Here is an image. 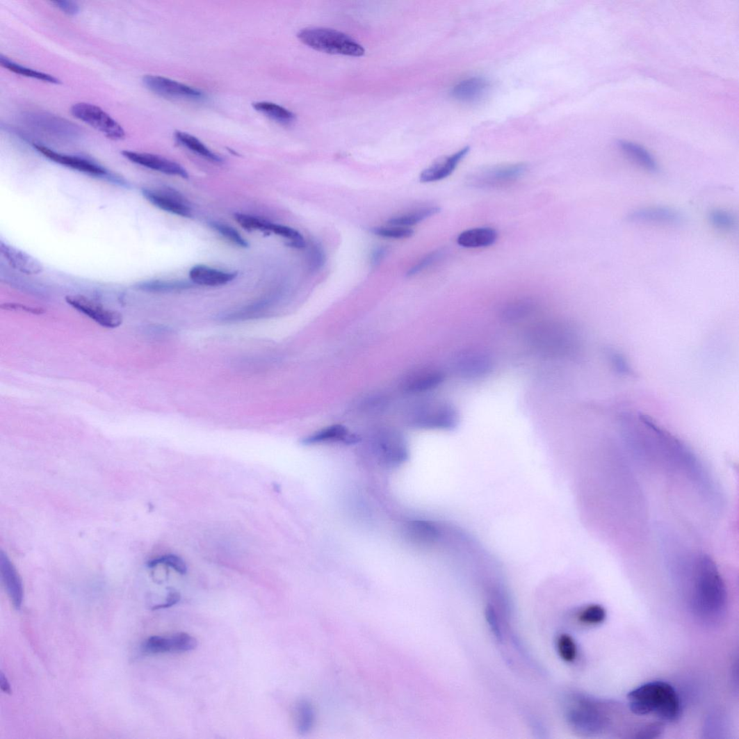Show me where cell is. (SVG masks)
Masks as SVG:
<instances>
[{
    "label": "cell",
    "mask_w": 739,
    "mask_h": 739,
    "mask_svg": "<svg viewBox=\"0 0 739 739\" xmlns=\"http://www.w3.org/2000/svg\"><path fill=\"white\" fill-rule=\"evenodd\" d=\"M443 256V252L435 251L430 253L421 259L418 263L415 264L407 273V276L409 277L418 275L421 272L424 271L427 268H430L435 262H437Z\"/></svg>",
    "instance_id": "b9f144b4"
},
{
    "label": "cell",
    "mask_w": 739,
    "mask_h": 739,
    "mask_svg": "<svg viewBox=\"0 0 739 739\" xmlns=\"http://www.w3.org/2000/svg\"><path fill=\"white\" fill-rule=\"evenodd\" d=\"M265 231L273 232L277 236L287 238L289 241V245L292 246V247L297 249L306 247L307 244L304 238L300 232L291 227L267 222L266 226H265Z\"/></svg>",
    "instance_id": "1f68e13d"
},
{
    "label": "cell",
    "mask_w": 739,
    "mask_h": 739,
    "mask_svg": "<svg viewBox=\"0 0 739 739\" xmlns=\"http://www.w3.org/2000/svg\"><path fill=\"white\" fill-rule=\"evenodd\" d=\"M376 448L387 464L398 466L408 459L407 443L402 434L392 429L379 432L375 440Z\"/></svg>",
    "instance_id": "8fae6325"
},
{
    "label": "cell",
    "mask_w": 739,
    "mask_h": 739,
    "mask_svg": "<svg viewBox=\"0 0 739 739\" xmlns=\"http://www.w3.org/2000/svg\"><path fill=\"white\" fill-rule=\"evenodd\" d=\"M56 8H59L68 15H77L80 11V7L77 3L72 1H54L51 3Z\"/></svg>",
    "instance_id": "c3c4849f"
},
{
    "label": "cell",
    "mask_w": 739,
    "mask_h": 739,
    "mask_svg": "<svg viewBox=\"0 0 739 739\" xmlns=\"http://www.w3.org/2000/svg\"><path fill=\"white\" fill-rule=\"evenodd\" d=\"M72 115L101 131L106 138L120 140L125 138L123 127L101 108L88 103H78L71 108Z\"/></svg>",
    "instance_id": "52a82bcc"
},
{
    "label": "cell",
    "mask_w": 739,
    "mask_h": 739,
    "mask_svg": "<svg viewBox=\"0 0 739 739\" xmlns=\"http://www.w3.org/2000/svg\"><path fill=\"white\" fill-rule=\"evenodd\" d=\"M622 153L648 172L656 174L659 166L655 158L643 147L636 143L620 140L617 143Z\"/></svg>",
    "instance_id": "d4e9b609"
},
{
    "label": "cell",
    "mask_w": 739,
    "mask_h": 739,
    "mask_svg": "<svg viewBox=\"0 0 739 739\" xmlns=\"http://www.w3.org/2000/svg\"><path fill=\"white\" fill-rule=\"evenodd\" d=\"M34 147L49 160L79 170L80 172L99 177L108 175L107 170L104 168L85 158L62 154L40 144H35Z\"/></svg>",
    "instance_id": "5bb4252c"
},
{
    "label": "cell",
    "mask_w": 739,
    "mask_h": 739,
    "mask_svg": "<svg viewBox=\"0 0 739 739\" xmlns=\"http://www.w3.org/2000/svg\"><path fill=\"white\" fill-rule=\"evenodd\" d=\"M1 308L3 309H6V310H10V311H12V310L13 311H14V310L23 311H26V312H29V313H32L33 314H41L44 313V311L42 309H40L29 308V307H25V306H21V305H17V304H6V305L2 306Z\"/></svg>",
    "instance_id": "816d5d0a"
},
{
    "label": "cell",
    "mask_w": 739,
    "mask_h": 739,
    "mask_svg": "<svg viewBox=\"0 0 739 739\" xmlns=\"http://www.w3.org/2000/svg\"><path fill=\"white\" fill-rule=\"evenodd\" d=\"M254 108L282 124H291L295 120V115L289 109L278 104L267 101L253 104Z\"/></svg>",
    "instance_id": "f546056e"
},
{
    "label": "cell",
    "mask_w": 739,
    "mask_h": 739,
    "mask_svg": "<svg viewBox=\"0 0 739 739\" xmlns=\"http://www.w3.org/2000/svg\"><path fill=\"white\" fill-rule=\"evenodd\" d=\"M708 219L710 224L720 231L732 232L737 226L736 218L733 213L724 209L711 211Z\"/></svg>",
    "instance_id": "d6a6232c"
},
{
    "label": "cell",
    "mask_w": 739,
    "mask_h": 739,
    "mask_svg": "<svg viewBox=\"0 0 739 739\" xmlns=\"http://www.w3.org/2000/svg\"><path fill=\"white\" fill-rule=\"evenodd\" d=\"M387 254V249L384 246H377L375 248L371 255V263L373 266L376 267L378 264H380L382 260L384 259Z\"/></svg>",
    "instance_id": "681fc988"
},
{
    "label": "cell",
    "mask_w": 739,
    "mask_h": 739,
    "mask_svg": "<svg viewBox=\"0 0 739 739\" xmlns=\"http://www.w3.org/2000/svg\"><path fill=\"white\" fill-rule=\"evenodd\" d=\"M629 708L637 715L653 714L662 721L672 722L680 715L681 706L675 690L665 681L649 682L629 692Z\"/></svg>",
    "instance_id": "7a4b0ae2"
},
{
    "label": "cell",
    "mask_w": 739,
    "mask_h": 739,
    "mask_svg": "<svg viewBox=\"0 0 739 739\" xmlns=\"http://www.w3.org/2000/svg\"><path fill=\"white\" fill-rule=\"evenodd\" d=\"M535 308V302L532 300H517L505 306L501 311V316L507 323H515L532 315Z\"/></svg>",
    "instance_id": "484cf974"
},
{
    "label": "cell",
    "mask_w": 739,
    "mask_h": 739,
    "mask_svg": "<svg viewBox=\"0 0 739 739\" xmlns=\"http://www.w3.org/2000/svg\"><path fill=\"white\" fill-rule=\"evenodd\" d=\"M533 343L549 353H562L570 350L574 343V334L561 324L551 323L537 327L532 333Z\"/></svg>",
    "instance_id": "ba28073f"
},
{
    "label": "cell",
    "mask_w": 739,
    "mask_h": 739,
    "mask_svg": "<svg viewBox=\"0 0 739 739\" xmlns=\"http://www.w3.org/2000/svg\"><path fill=\"white\" fill-rule=\"evenodd\" d=\"M407 534L412 540L426 544L437 541L440 536V532L437 526L424 521L410 522L407 526Z\"/></svg>",
    "instance_id": "83f0119b"
},
{
    "label": "cell",
    "mask_w": 739,
    "mask_h": 739,
    "mask_svg": "<svg viewBox=\"0 0 739 739\" xmlns=\"http://www.w3.org/2000/svg\"><path fill=\"white\" fill-rule=\"evenodd\" d=\"M66 301L72 308L88 316L104 327L115 329L122 324L123 318L120 313L107 309L100 303L87 297L70 295L66 297Z\"/></svg>",
    "instance_id": "9c48e42d"
},
{
    "label": "cell",
    "mask_w": 739,
    "mask_h": 739,
    "mask_svg": "<svg viewBox=\"0 0 739 739\" xmlns=\"http://www.w3.org/2000/svg\"><path fill=\"white\" fill-rule=\"evenodd\" d=\"M525 163L500 165L483 168L471 175L467 182L479 188H501L519 180L527 172Z\"/></svg>",
    "instance_id": "8992f818"
},
{
    "label": "cell",
    "mask_w": 739,
    "mask_h": 739,
    "mask_svg": "<svg viewBox=\"0 0 739 739\" xmlns=\"http://www.w3.org/2000/svg\"><path fill=\"white\" fill-rule=\"evenodd\" d=\"M143 651L148 654H158L174 652L172 636H153L148 638L144 644Z\"/></svg>",
    "instance_id": "d590c367"
},
{
    "label": "cell",
    "mask_w": 739,
    "mask_h": 739,
    "mask_svg": "<svg viewBox=\"0 0 739 739\" xmlns=\"http://www.w3.org/2000/svg\"><path fill=\"white\" fill-rule=\"evenodd\" d=\"M371 232L379 237L397 240L407 239L414 235V231L410 227L393 225L373 227Z\"/></svg>",
    "instance_id": "f35d334b"
},
{
    "label": "cell",
    "mask_w": 739,
    "mask_h": 739,
    "mask_svg": "<svg viewBox=\"0 0 739 739\" xmlns=\"http://www.w3.org/2000/svg\"><path fill=\"white\" fill-rule=\"evenodd\" d=\"M498 237V232L492 227H480L471 229L461 233L457 238V243L464 248H484L494 244Z\"/></svg>",
    "instance_id": "cb8c5ba5"
},
{
    "label": "cell",
    "mask_w": 739,
    "mask_h": 739,
    "mask_svg": "<svg viewBox=\"0 0 739 739\" xmlns=\"http://www.w3.org/2000/svg\"><path fill=\"white\" fill-rule=\"evenodd\" d=\"M122 154L131 163L154 170L156 172L184 179L188 177L186 170L181 165L163 157L129 150L123 151Z\"/></svg>",
    "instance_id": "9a60e30c"
},
{
    "label": "cell",
    "mask_w": 739,
    "mask_h": 739,
    "mask_svg": "<svg viewBox=\"0 0 739 739\" xmlns=\"http://www.w3.org/2000/svg\"><path fill=\"white\" fill-rule=\"evenodd\" d=\"M143 195L148 202L165 212L185 218H190L193 216L190 206L174 189L144 188Z\"/></svg>",
    "instance_id": "7c38bea8"
},
{
    "label": "cell",
    "mask_w": 739,
    "mask_h": 739,
    "mask_svg": "<svg viewBox=\"0 0 739 739\" xmlns=\"http://www.w3.org/2000/svg\"><path fill=\"white\" fill-rule=\"evenodd\" d=\"M211 225L220 235L240 247L245 248L249 245L247 241L234 227L218 222H212Z\"/></svg>",
    "instance_id": "ab89813d"
},
{
    "label": "cell",
    "mask_w": 739,
    "mask_h": 739,
    "mask_svg": "<svg viewBox=\"0 0 739 739\" xmlns=\"http://www.w3.org/2000/svg\"><path fill=\"white\" fill-rule=\"evenodd\" d=\"M359 440L356 435L351 433L345 426L334 425L314 432L303 439L302 443L307 446L336 442L355 444Z\"/></svg>",
    "instance_id": "44dd1931"
},
{
    "label": "cell",
    "mask_w": 739,
    "mask_h": 739,
    "mask_svg": "<svg viewBox=\"0 0 739 739\" xmlns=\"http://www.w3.org/2000/svg\"><path fill=\"white\" fill-rule=\"evenodd\" d=\"M297 728L299 733H308L313 726L314 713L311 705L307 700H301L296 709Z\"/></svg>",
    "instance_id": "836d02e7"
},
{
    "label": "cell",
    "mask_w": 739,
    "mask_h": 739,
    "mask_svg": "<svg viewBox=\"0 0 739 739\" xmlns=\"http://www.w3.org/2000/svg\"><path fill=\"white\" fill-rule=\"evenodd\" d=\"M309 253V263L311 269L313 270H318L325 262V254L321 246L314 244L311 246Z\"/></svg>",
    "instance_id": "f6af8a7d"
},
{
    "label": "cell",
    "mask_w": 739,
    "mask_h": 739,
    "mask_svg": "<svg viewBox=\"0 0 739 739\" xmlns=\"http://www.w3.org/2000/svg\"><path fill=\"white\" fill-rule=\"evenodd\" d=\"M662 728L663 726L660 724L654 723L649 724L645 727L641 728L635 737L639 738H656L661 733Z\"/></svg>",
    "instance_id": "7dc6e473"
},
{
    "label": "cell",
    "mask_w": 739,
    "mask_h": 739,
    "mask_svg": "<svg viewBox=\"0 0 739 739\" xmlns=\"http://www.w3.org/2000/svg\"><path fill=\"white\" fill-rule=\"evenodd\" d=\"M174 643V652H186L195 650L197 647V640L193 636L185 633L172 635Z\"/></svg>",
    "instance_id": "60d3db41"
},
{
    "label": "cell",
    "mask_w": 739,
    "mask_h": 739,
    "mask_svg": "<svg viewBox=\"0 0 739 739\" xmlns=\"http://www.w3.org/2000/svg\"><path fill=\"white\" fill-rule=\"evenodd\" d=\"M559 656L567 663H572L577 658L578 647L574 638L567 633L560 634L556 642Z\"/></svg>",
    "instance_id": "e575fe53"
},
{
    "label": "cell",
    "mask_w": 739,
    "mask_h": 739,
    "mask_svg": "<svg viewBox=\"0 0 739 739\" xmlns=\"http://www.w3.org/2000/svg\"><path fill=\"white\" fill-rule=\"evenodd\" d=\"M0 571L6 592L17 610H20L24 599L23 585L15 568L2 553L0 556Z\"/></svg>",
    "instance_id": "ffe728a7"
},
{
    "label": "cell",
    "mask_w": 739,
    "mask_h": 739,
    "mask_svg": "<svg viewBox=\"0 0 739 739\" xmlns=\"http://www.w3.org/2000/svg\"><path fill=\"white\" fill-rule=\"evenodd\" d=\"M189 286H191L184 282L155 280L143 282L139 288L149 292L165 293L186 289Z\"/></svg>",
    "instance_id": "8d00e7d4"
},
{
    "label": "cell",
    "mask_w": 739,
    "mask_h": 739,
    "mask_svg": "<svg viewBox=\"0 0 739 739\" xmlns=\"http://www.w3.org/2000/svg\"><path fill=\"white\" fill-rule=\"evenodd\" d=\"M167 565L173 568L174 570L181 574H184L186 572V567L179 558L174 555L163 556L155 560H151L148 562V565Z\"/></svg>",
    "instance_id": "ee69618b"
},
{
    "label": "cell",
    "mask_w": 739,
    "mask_h": 739,
    "mask_svg": "<svg viewBox=\"0 0 739 739\" xmlns=\"http://www.w3.org/2000/svg\"><path fill=\"white\" fill-rule=\"evenodd\" d=\"M489 83L481 78H471L464 80L452 89L453 98L466 104H476L481 101L489 90Z\"/></svg>",
    "instance_id": "7402d4cb"
},
{
    "label": "cell",
    "mask_w": 739,
    "mask_h": 739,
    "mask_svg": "<svg viewBox=\"0 0 739 739\" xmlns=\"http://www.w3.org/2000/svg\"><path fill=\"white\" fill-rule=\"evenodd\" d=\"M627 219L635 223L676 225L681 222V216L669 206H649L640 208L631 213Z\"/></svg>",
    "instance_id": "e0dca14e"
},
{
    "label": "cell",
    "mask_w": 739,
    "mask_h": 739,
    "mask_svg": "<svg viewBox=\"0 0 739 739\" xmlns=\"http://www.w3.org/2000/svg\"><path fill=\"white\" fill-rule=\"evenodd\" d=\"M235 219L244 229L251 232L257 230L264 231L265 225L267 223V221L256 217L241 213L236 214Z\"/></svg>",
    "instance_id": "7bdbcfd3"
},
{
    "label": "cell",
    "mask_w": 739,
    "mask_h": 739,
    "mask_svg": "<svg viewBox=\"0 0 739 739\" xmlns=\"http://www.w3.org/2000/svg\"><path fill=\"white\" fill-rule=\"evenodd\" d=\"M440 211L441 208L438 206H425L421 208L419 210L391 218L388 220L387 224L393 226L410 227L437 215Z\"/></svg>",
    "instance_id": "4316f807"
},
{
    "label": "cell",
    "mask_w": 739,
    "mask_h": 739,
    "mask_svg": "<svg viewBox=\"0 0 739 739\" xmlns=\"http://www.w3.org/2000/svg\"><path fill=\"white\" fill-rule=\"evenodd\" d=\"M453 367L460 376L476 379L489 375L494 368V362L484 352L469 351L461 353L455 359Z\"/></svg>",
    "instance_id": "4fadbf2b"
},
{
    "label": "cell",
    "mask_w": 739,
    "mask_h": 739,
    "mask_svg": "<svg viewBox=\"0 0 739 739\" xmlns=\"http://www.w3.org/2000/svg\"><path fill=\"white\" fill-rule=\"evenodd\" d=\"M603 704L592 698L578 696L573 698L566 710L568 725L576 733L592 736L601 733L608 727L610 719Z\"/></svg>",
    "instance_id": "3957f363"
},
{
    "label": "cell",
    "mask_w": 739,
    "mask_h": 739,
    "mask_svg": "<svg viewBox=\"0 0 739 739\" xmlns=\"http://www.w3.org/2000/svg\"><path fill=\"white\" fill-rule=\"evenodd\" d=\"M0 253L11 268L22 274L35 275L44 270L43 265L39 260L3 241L0 243Z\"/></svg>",
    "instance_id": "2e32d148"
},
{
    "label": "cell",
    "mask_w": 739,
    "mask_h": 739,
    "mask_svg": "<svg viewBox=\"0 0 739 739\" xmlns=\"http://www.w3.org/2000/svg\"><path fill=\"white\" fill-rule=\"evenodd\" d=\"M444 381V375L437 370L416 371L405 378L403 390L409 393H422L437 389Z\"/></svg>",
    "instance_id": "d6986e66"
},
{
    "label": "cell",
    "mask_w": 739,
    "mask_h": 739,
    "mask_svg": "<svg viewBox=\"0 0 739 739\" xmlns=\"http://www.w3.org/2000/svg\"><path fill=\"white\" fill-rule=\"evenodd\" d=\"M143 83L149 90L165 99L200 100L204 98L202 91L161 76L146 75Z\"/></svg>",
    "instance_id": "30bf717a"
},
{
    "label": "cell",
    "mask_w": 739,
    "mask_h": 739,
    "mask_svg": "<svg viewBox=\"0 0 739 739\" xmlns=\"http://www.w3.org/2000/svg\"><path fill=\"white\" fill-rule=\"evenodd\" d=\"M0 64H1L3 67L8 69V70L15 74L25 76V77L31 78L33 79L42 81L52 84L60 83V81L54 77V76L19 65L15 63L14 61L10 60L3 54L0 55Z\"/></svg>",
    "instance_id": "4dcf8cb0"
},
{
    "label": "cell",
    "mask_w": 739,
    "mask_h": 739,
    "mask_svg": "<svg viewBox=\"0 0 739 739\" xmlns=\"http://www.w3.org/2000/svg\"><path fill=\"white\" fill-rule=\"evenodd\" d=\"M606 617V612L602 606L592 604L586 606L578 615V622L583 624L595 625L602 623Z\"/></svg>",
    "instance_id": "74e56055"
},
{
    "label": "cell",
    "mask_w": 739,
    "mask_h": 739,
    "mask_svg": "<svg viewBox=\"0 0 739 739\" xmlns=\"http://www.w3.org/2000/svg\"><path fill=\"white\" fill-rule=\"evenodd\" d=\"M189 277L197 285L216 287L232 282L237 277V273H225L205 265H197L189 271Z\"/></svg>",
    "instance_id": "603a6c76"
},
{
    "label": "cell",
    "mask_w": 739,
    "mask_h": 739,
    "mask_svg": "<svg viewBox=\"0 0 739 739\" xmlns=\"http://www.w3.org/2000/svg\"><path fill=\"white\" fill-rule=\"evenodd\" d=\"M176 141L186 148L202 157L215 163H221L222 159L213 153L199 139L186 132L177 131L174 133Z\"/></svg>",
    "instance_id": "f1b7e54d"
},
{
    "label": "cell",
    "mask_w": 739,
    "mask_h": 739,
    "mask_svg": "<svg viewBox=\"0 0 739 739\" xmlns=\"http://www.w3.org/2000/svg\"><path fill=\"white\" fill-rule=\"evenodd\" d=\"M181 599L180 594L176 592H170L166 599V602L163 604L156 606L153 609L154 610L165 609L172 608V606L177 604Z\"/></svg>",
    "instance_id": "f907efd6"
},
{
    "label": "cell",
    "mask_w": 739,
    "mask_h": 739,
    "mask_svg": "<svg viewBox=\"0 0 739 739\" xmlns=\"http://www.w3.org/2000/svg\"><path fill=\"white\" fill-rule=\"evenodd\" d=\"M406 421L416 429L450 430L458 425L460 416L457 410L448 403L423 401L410 407Z\"/></svg>",
    "instance_id": "277c9868"
},
{
    "label": "cell",
    "mask_w": 739,
    "mask_h": 739,
    "mask_svg": "<svg viewBox=\"0 0 739 739\" xmlns=\"http://www.w3.org/2000/svg\"><path fill=\"white\" fill-rule=\"evenodd\" d=\"M469 147H465L449 156L444 157L435 162L423 170L420 176L423 183H432L444 180L450 176L461 161L469 152Z\"/></svg>",
    "instance_id": "ac0fdd59"
},
{
    "label": "cell",
    "mask_w": 739,
    "mask_h": 739,
    "mask_svg": "<svg viewBox=\"0 0 739 739\" xmlns=\"http://www.w3.org/2000/svg\"><path fill=\"white\" fill-rule=\"evenodd\" d=\"M0 687H1L2 690L5 693L11 694L12 690L10 688V685L9 684V682L8 681L7 678L3 672H1V674H0Z\"/></svg>",
    "instance_id": "f5cc1de1"
},
{
    "label": "cell",
    "mask_w": 739,
    "mask_h": 739,
    "mask_svg": "<svg viewBox=\"0 0 739 739\" xmlns=\"http://www.w3.org/2000/svg\"><path fill=\"white\" fill-rule=\"evenodd\" d=\"M298 38L305 45L327 54L350 56H362L365 54L364 48L352 38L331 29H304L299 31Z\"/></svg>",
    "instance_id": "5b68a950"
},
{
    "label": "cell",
    "mask_w": 739,
    "mask_h": 739,
    "mask_svg": "<svg viewBox=\"0 0 739 739\" xmlns=\"http://www.w3.org/2000/svg\"><path fill=\"white\" fill-rule=\"evenodd\" d=\"M690 568L693 602L701 615L715 618L721 614L726 601V585L714 560L708 555H697Z\"/></svg>",
    "instance_id": "6da1fadb"
},
{
    "label": "cell",
    "mask_w": 739,
    "mask_h": 739,
    "mask_svg": "<svg viewBox=\"0 0 739 739\" xmlns=\"http://www.w3.org/2000/svg\"><path fill=\"white\" fill-rule=\"evenodd\" d=\"M485 614L486 619L492 632L494 633L495 636L499 640H501L503 638V635L500 628L498 618L495 610L492 608L491 606H487Z\"/></svg>",
    "instance_id": "bcb514c9"
}]
</instances>
